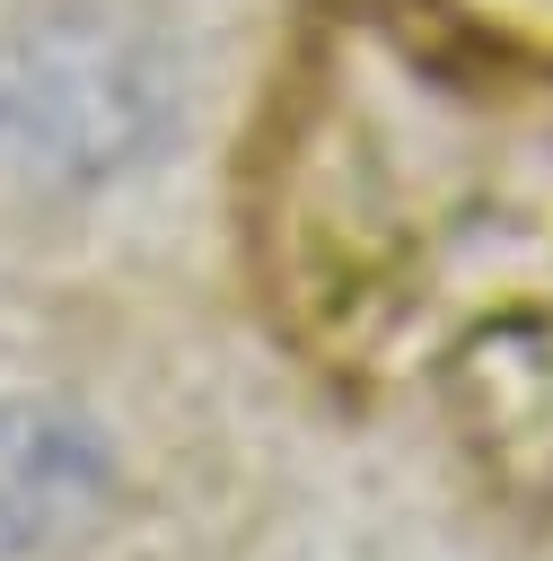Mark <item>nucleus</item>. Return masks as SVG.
<instances>
[{
    "label": "nucleus",
    "instance_id": "1",
    "mask_svg": "<svg viewBox=\"0 0 553 561\" xmlns=\"http://www.w3.org/2000/svg\"><path fill=\"white\" fill-rule=\"evenodd\" d=\"M167 53L140 18L53 0L0 26V167L26 184H105L167 131Z\"/></svg>",
    "mask_w": 553,
    "mask_h": 561
},
{
    "label": "nucleus",
    "instance_id": "2",
    "mask_svg": "<svg viewBox=\"0 0 553 561\" xmlns=\"http://www.w3.org/2000/svg\"><path fill=\"white\" fill-rule=\"evenodd\" d=\"M105 508H114L105 438L53 394H9L0 403V561H61L97 535Z\"/></svg>",
    "mask_w": 553,
    "mask_h": 561
}]
</instances>
